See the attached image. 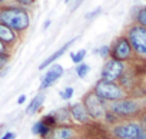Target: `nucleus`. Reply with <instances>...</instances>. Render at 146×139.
I'll return each mask as SVG.
<instances>
[{
	"mask_svg": "<svg viewBox=\"0 0 146 139\" xmlns=\"http://www.w3.org/2000/svg\"><path fill=\"white\" fill-rule=\"evenodd\" d=\"M0 23L10 27L16 33H20L29 27L30 17L23 7H3L0 9Z\"/></svg>",
	"mask_w": 146,
	"mask_h": 139,
	"instance_id": "obj_1",
	"label": "nucleus"
},
{
	"mask_svg": "<svg viewBox=\"0 0 146 139\" xmlns=\"http://www.w3.org/2000/svg\"><path fill=\"white\" fill-rule=\"evenodd\" d=\"M96 96H99L100 99H103L105 102H113V100H119L125 98V90L120 85H117L116 82H106V80H98L93 86L92 90Z\"/></svg>",
	"mask_w": 146,
	"mask_h": 139,
	"instance_id": "obj_2",
	"label": "nucleus"
},
{
	"mask_svg": "<svg viewBox=\"0 0 146 139\" xmlns=\"http://www.w3.org/2000/svg\"><path fill=\"white\" fill-rule=\"evenodd\" d=\"M80 102L83 103V106L92 120H103L105 119V115L108 112V102H105L103 99L96 96L92 90L85 93V96L82 98Z\"/></svg>",
	"mask_w": 146,
	"mask_h": 139,
	"instance_id": "obj_3",
	"label": "nucleus"
},
{
	"mask_svg": "<svg viewBox=\"0 0 146 139\" xmlns=\"http://www.w3.org/2000/svg\"><path fill=\"white\" fill-rule=\"evenodd\" d=\"M126 39L136 56L146 57V27L140 25L132 26L126 33Z\"/></svg>",
	"mask_w": 146,
	"mask_h": 139,
	"instance_id": "obj_4",
	"label": "nucleus"
},
{
	"mask_svg": "<svg viewBox=\"0 0 146 139\" xmlns=\"http://www.w3.org/2000/svg\"><path fill=\"white\" fill-rule=\"evenodd\" d=\"M140 109V105L135 99H119L108 103V110H110L116 118H127L136 115Z\"/></svg>",
	"mask_w": 146,
	"mask_h": 139,
	"instance_id": "obj_5",
	"label": "nucleus"
},
{
	"mask_svg": "<svg viewBox=\"0 0 146 139\" xmlns=\"http://www.w3.org/2000/svg\"><path fill=\"white\" fill-rule=\"evenodd\" d=\"M142 132H143V129H142L140 123H137V122L115 123V126L110 129V133L115 139H135Z\"/></svg>",
	"mask_w": 146,
	"mask_h": 139,
	"instance_id": "obj_6",
	"label": "nucleus"
},
{
	"mask_svg": "<svg viewBox=\"0 0 146 139\" xmlns=\"http://www.w3.org/2000/svg\"><path fill=\"white\" fill-rule=\"evenodd\" d=\"M125 62H119L115 59H108L100 70V79L106 80V82H116L119 80V78L123 75L125 72Z\"/></svg>",
	"mask_w": 146,
	"mask_h": 139,
	"instance_id": "obj_7",
	"label": "nucleus"
},
{
	"mask_svg": "<svg viewBox=\"0 0 146 139\" xmlns=\"http://www.w3.org/2000/svg\"><path fill=\"white\" fill-rule=\"evenodd\" d=\"M133 52H132V47L126 39V36H120L117 37L113 45L110 46V57L115 59V60H119V62H126L132 57Z\"/></svg>",
	"mask_w": 146,
	"mask_h": 139,
	"instance_id": "obj_8",
	"label": "nucleus"
},
{
	"mask_svg": "<svg viewBox=\"0 0 146 139\" xmlns=\"http://www.w3.org/2000/svg\"><path fill=\"white\" fill-rule=\"evenodd\" d=\"M44 139H79V130L76 125H57Z\"/></svg>",
	"mask_w": 146,
	"mask_h": 139,
	"instance_id": "obj_9",
	"label": "nucleus"
},
{
	"mask_svg": "<svg viewBox=\"0 0 146 139\" xmlns=\"http://www.w3.org/2000/svg\"><path fill=\"white\" fill-rule=\"evenodd\" d=\"M63 73H64V70H63V67H62L60 65H57V63L50 65V67L47 69V72L44 73V76H43L42 80H40V88H39V90L43 92L44 89L53 86V85L63 76Z\"/></svg>",
	"mask_w": 146,
	"mask_h": 139,
	"instance_id": "obj_10",
	"label": "nucleus"
},
{
	"mask_svg": "<svg viewBox=\"0 0 146 139\" xmlns=\"http://www.w3.org/2000/svg\"><path fill=\"white\" fill-rule=\"evenodd\" d=\"M69 113H70V118H72V122L73 123H78V125H89L92 122L90 116L88 115L85 106L82 102H76L73 105H69Z\"/></svg>",
	"mask_w": 146,
	"mask_h": 139,
	"instance_id": "obj_11",
	"label": "nucleus"
},
{
	"mask_svg": "<svg viewBox=\"0 0 146 139\" xmlns=\"http://www.w3.org/2000/svg\"><path fill=\"white\" fill-rule=\"evenodd\" d=\"M75 42H76V37L70 39L67 43H64L62 47H59V49H57L54 53H52V55H50L47 59H44V60H43V62L39 65V70H44V67H49L50 65H53V63H54V62H56L59 57H62V56H63V55H64V53H66V52H67V50L72 47V45L75 43Z\"/></svg>",
	"mask_w": 146,
	"mask_h": 139,
	"instance_id": "obj_12",
	"label": "nucleus"
},
{
	"mask_svg": "<svg viewBox=\"0 0 146 139\" xmlns=\"http://www.w3.org/2000/svg\"><path fill=\"white\" fill-rule=\"evenodd\" d=\"M17 40V33L13 32L10 27L5 26L3 23H0V42L7 45H13Z\"/></svg>",
	"mask_w": 146,
	"mask_h": 139,
	"instance_id": "obj_13",
	"label": "nucleus"
},
{
	"mask_svg": "<svg viewBox=\"0 0 146 139\" xmlns=\"http://www.w3.org/2000/svg\"><path fill=\"white\" fill-rule=\"evenodd\" d=\"M44 99H46V95H44L43 92H39V93L32 99V102L27 105V108H26V115H35V113H37V112L40 110V108L43 106Z\"/></svg>",
	"mask_w": 146,
	"mask_h": 139,
	"instance_id": "obj_14",
	"label": "nucleus"
},
{
	"mask_svg": "<svg viewBox=\"0 0 146 139\" xmlns=\"http://www.w3.org/2000/svg\"><path fill=\"white\" fill-rule=\"evenodd\" d=\"M52 113L54 115L57 125H73L72 118H70V113H69V106L59 108L57 110H54V112H52Z\"/></svg>",
	"mask_w": 146,
	"mask_h": 139,
	"instance_id": "obj_15",
	"label": "nucleus"
},
{
	"mask_svg": "<svg viewBox=\"0 0 146 139\" xmlns=\"http://www.w3.org/2000/svg\"><path fill=\"white\" fill-rule=\"evenodd\" d=\"M49 132H50V128L46 126V125H43L42 120H37V122L33 123V126H32V133L36 135V136H40L42 139H44V138L49 135Z\"/></svg>",
	"mask_w": 146,
	"mask_h": 139,
	"instance_id": "obj_16",
	"label": "nucleus"
},
{
	"mask_svg": "<svg viewBox=\"0 0 146 139\" xmlns=\"http://www.w3.org/2000/svg\"><path fill=\"white\" fill-rule=\"evenodd\" d=\"M85 56H86V50H85V49H79L78 52L70 53V59H72V62H73V63H76V65L82 63L83 59H85Z\"/></svg>",
	"mask_w": 146,
	"mask_h": 139,
	"instance_id": "obj_17",
	"label": "nucleus"
},
{
	"mask_svg": "<svg viewBox=\"0 0 146 139\" xmlns=\"http://www.w3.org/2000/svg\"><path fill=\"white\" fill-rule=\"evenodd\" d=\"M89 70H90V66L89 65H86V63H79L78 66H76V75L79 76V78H86L88 76V73H89Z\"/></svg>",
	"mask_w": 146,
	"mask_h": 139,
	"instance_id": "obj_18",
	"label": "nucleus"
},
{
	"mask_svg": "<svg viewBox=\"0 0 146 139\" xmlns=\"http://www.w3.org/2000/svg\"><path fill=\"white\" fill-rule=\"evenodd\" d=\"M42 123L43 125H46V126H49L50 129L52 128H54V126H57V122H56V118H54V115L50 112V113H47V115H44L42 119Z\"/></svg>",
	"mask_w": 146,
	"mask_h": 139,
	"instance_id": "obj_19",
	"label": "nucleus"
},
{
	"mask_svg": "<svg viewBox=\"0 0 146 139\" xmlns=\"http://www.w3.org/2000/svg\"><path fill=\"white\" fill-rule=\"evenodd\" d=\"M136 23L146 27V7H142L136 15Z\"/></svg>",
	"mask_w": 146,
	"mask_h": 139,
	"instance_id": "obj_20",
	"label": "nucleus"
},
{
	"mask_svg": "<svg viewBox=\"0 0 146 139\" xmlns=\"http://www.w3.org/2000/svg\"><path fill=\"white\" fill-rule=\"evenodd\" d=\"M9 62H10V55H9L7 52L0 53V70H3V69L7 66Z\"/></svg>",
	"mask_w": 146,
	"mask_h": 139,
	"instance_id": "obj_21",
	"label": "nucleus"
},
{
	"mask_svg": "<svg viewBox=\"0 0 146 139\" xmlns=\"http://www.w3.org/2000/svg\"><path fill=\"white\" fill-rule=\"evenodd\" d=\"M72 96H73V88H66V89H63V90H60V98L63 99V100H70L72 99Z\"/></svg>",
	"mask_w": 146,
	"mask_h": 139,
	"instance_id": "obj_22",
	"label": "nucleus"
},
{
	"mask_svg": "<svg viewBox=\"0 0 146 139\" xmlns=\"http://www.w3.org/2000/svg\"><path fill=\"white\" fill-rule=\"evenodd\" d=\"M98 53H99V56L102 57V59H108L109 56H110V46H102L99 50H96Z\"/></svg>",
	"mask_w": 146,
	"mask_h": 139,
	"instance_id": "obj_23",
	"label": "nucleus"
},
{
	"mask_svg": "<svg viewBox=\"0 0 146 139\" xmlns=\"http://www.w3.org/2000/svg\"><path fill=\"white\" fill-rule=\"evenodd\" d=\"M100 13H102V7H98V9H95L93 12H89V13L85 16V19H86V20H92V19L98 17Z\"/></svg>",
	"mask_w": 146,
	"mask_h": 139,
	"instance_id": "obj_24",
	"label": "nucleus"
},
{
	"mask_svg": "<svg viewBox=\"0 0 146 139\" xmlns=\"http://www.w3.org/2000/svg\"><path fill=\"white\" fill-rule=\"evenodd\" d=\"M16 3H19L20 6H32L35 3V0H15Z\"/></svg>",
	"mask_w": 146,
	"mask_h": 139,
	"instance_id": "obj_25",
	"label": "nucleus"
},
{
	"mask_svg": "<svg viewBox=\"0 0 146 139\" xmlns=\"http://www.w3.org/2000/svg\"><path fill=\"white\" fill-rule=\"evenodd\" d=\"M0 139H16V133L15 132H6L5 135L0 136Z\"/></svg>",
	"mask_w": 146,
	"mask_h": 139,
	"instance_id": "obj_26",
	"label": "nucleus"
},
{
	"mask_svg": "<svg viewBox=\"0 0 146 139\" xmlns=\"http://www.w3.org/2000/svg\"><path fill=\"white\" fill-rule=\"evenodd\" d=\"M25 102H26V95H20L17 98V105H23Z\"/></svg>",
	"mask_w": 146,
	"mask_h": 139,
	"instance_id": "obj_27",
	"label": "nucleus"
},
{
	"mask_svg": "<svg viewBox=\"0 0 146 139\" xmlns=\"http://www.w3.org/2000/svg\"><path fill=\"white\" fill-rule=\"evenodd\" d=\"M140 126H142V129L146 132V113L143 115V118H142V122H140Z\"/></svg>",
	"mask_w": 146,
	"mask_h": 139,
	"instance_id": "obj_28",
	"label": "nucleus"
},
{
	"mask_svg": "<svg viewBox=\"0 0 146 139\" xmlns=\"http://www.w3.org/2000/svg\"><path fill=\"white\" fill-rule=\"evenodd\" d=\"M5 52H7V46L0 42V53H5Z\"/></svg>",
	"mask_w": 146,
	"mask_h": 139,
	"instance_id": "obj_29",
	"label": "nucleus"
},
{
	"mask_svg": "<svg viewBox=\"0 0 146 139\" xmlns=\"http://www.w3.org/2000/svg\"><path fill=\"white\" fill-rule=\"evenodd\" d=\"M83 2H85V0H76V2H75V6H73V10H76Z\"/></svg>",
	"mask_w": 146,
	"mask_h": 139,
	"instance_id": "obj_30",
	"label": "nucleus"
},
{
	"mask_svg": "<svg viewBox=\"0 0 146 139\" xmlns=\"http://www.w3.org/2000/svg\"><path fill=\"white\" fill-rule=\"evenodd\" d=\"M135 139H146V132L143 130V132H142L140 135H137V136H136Z\"/></svg>",
	"mask_w": 146,
	"mask_h": 139,
	"instance_id": "obj_31",
	"label": "nucleus"
},
{
	"mask_svg": "<svg viewBox=\"0 0 146 139\" xmlns=\"http://www.w3.org/2000/svg\"><path fill=\"white\" fill-rule=\"evenodd\" d=\"M49 26H50V20H46V22H44V25H43V29L46 30V29H47Z\"/></svg>",
	"mask_w": 146,
	"mask_h": 139,
	"instance_id": "obj_32",
	"label": "nucleus"
},
{
	"mask_svg": "<svg viewBox=\"0 0 146 139\" xmlns=\"http://www.w3.org/2000/svg\"><path fill=\"white\" fill-rule=\"evenodd\" d=\"M6 2V0H0V3H5Z\"/></svg>",
	"mask_w": 146,
	"mask_h": 139,
	"instance_id": "obj_33",
	"label": "nucleus"
},
{
	"mask_svg": "<svg viewBox=\"0 0 146 139\" xmlns=\"http://www.w3.org/2000/svg\"><path fill=\"white\" fill-rule=\"evenodd\" d=\"M70 2V0H64V3H69Z\"/></svg>",
	"mask_w": 146,
	"mask_h": 139,
	"instance_id": "obj_34",
	"label": "nucleus"
},
{
	"mask_svg": "<svg viewBox=\"0 0 146 139\" xmlns=\"http://www.w3.org/2000/svg\"><path fill=\"white\" fill-rule=\"evenodd\" d=\"M106 139H115V138H106Z\"/></svg>",
	"mask_w": 146,
	"mask_h": 139,
	"instance_id": "obj_35",
	"label": "nucleus"
},
{
	"mask_svg": "<svg viewBox=\"0 0 146 139\" xmlns=\"http://www.w3.org/2000/svg\"><path fill=\"white\" fill-rule=\"evenodd\" d=\"M79 139H83V138H79Z\"/></svg>",
	"mask_w": 146,
	"mask_h": 139,
	"instance_id": "obj_36",
	"label": "nucleus"
}]
</instances>
